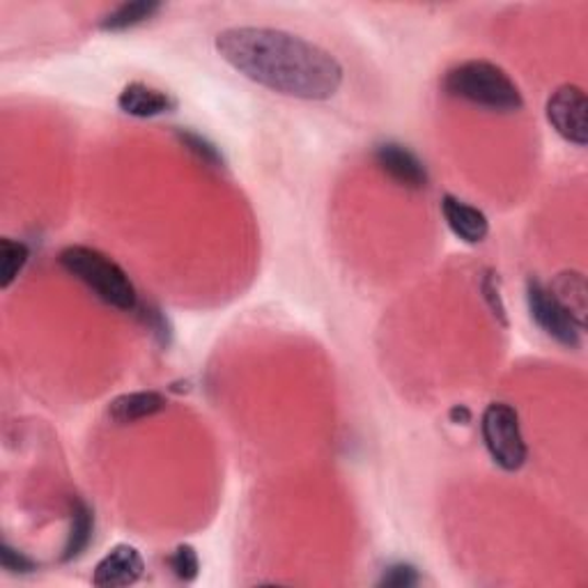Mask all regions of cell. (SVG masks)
I'll list each match as a JSON object with an SVG mask.
<instances>
[{
	"label": "cell",
	"mask_w": 588,
	"mask_h": 588,
	"mask_svg": "<svg viewBox=\"0 0 588 588\" xmlns=\"http://www.w3.org/2000/svg\"><path fill=\"white\" fill-rule=\"evenodd\" d=\"M216 54L248 81L292 99L325 102L343 85V67L329 51L277 28H228L214 39Z\"/></svg>",
	"instance_id": "6da1fadb"
},
{
	"label": "cell",
	"mask_w": 588,
	"mask_h": 588,
	"mask_svg": "<svg viewBox=\"0 0 588 588\" xmlns=\"http://www.w3.org/2000/svg\"><path fill=\"white\" fill-rule=\"evenodd\" d=\"M67 274L81 281L99 302L122 313H133L139 308V292H136L127 271L97 248L90 246H67L58 258Z\"/></svg>",
	"instance_id": "7a4b0ae2"
},
{
	"label": "cell",
	"mask_w": 588,
	"mask_h": 588,
	"mask_svg": "<svg viewBox=\"0 0 588 588\" xmlns=\"http://www.w3.org/2000/svg\"><path fill=\"white\" fill-rule=\"evenodd\" d=\"M444 90L450 97L499 113H515L525 106V97L515 81L499 64L487 60H467L448 70Z\"/></svg>",
	"instance_id": "3957f363"
},
{
	"label": "cell",
	"mask_w": 588,
	"mask_h": 588,
	"mask_svg": "<svg viewBox=\"0 0 588 588\" xmlns=\"http://www.w3.org/2000/svg\"><path fill=\"white\" fill-rule=\"evenodd\" d=\"M481 433L490 458L504 471H519L529 458V448L519 425V414L506 402H492L483 412Z\"/></svg>",
	"instance_id": "277c9868"
},
{
	"label": "cell",
	"mask_w": 588,
	"mask_h": 588,
	"mask_svg": "<svg viewBox=\"0 0 588 588\" xmlns=\"http://www.w3.org/2000/svg\"><path fill=\"white\" fill-rule=\"evenodd\" d=\"M527 306L533 322L545 331L552 341L568 350H577L581 345V329L571 318L568 310L554 299L550 287L542 285L538 279L527 281Z\"/></svg>",
	"instance_id": "5b68a950"
},
{
	"label": "cell",
	"mask_w": 588,
	"mask_h": 588,
	"mask_svg": "<svg viewBox=\"0 0 588 588\" xmlns=\"http://www.w3.org/2000/svg\"><path fill=\"white\" fill-rule=\"evenodd\" d=\"M545 116L563 141L577 148L588 143V99L579 85H558L545 104Z\"/></svg>",
	"instance_id": "8992f818"
},
{
	"label": "cell",
	"mask_w": 588,
	"mask_h": 588,
	"mask_svg": "<svg viewBox=\"0 0 588 588\" xmlns=\"http://www.w3.org/2000/svg\"><path fill=\"white\" fill-rule=\"evenodd\" d=\"M373 162L377 168L391 177L398 187L421 191L427 187V168L419 156L402 143L384 141L373 150Z\"/></svg>",
	"instance_id": "52a82bcc"
},
{
	"label": "cell",
	"mask_w": 588,
	"mask_h": 588,
	"mask_svg": "<svg viewBox=\"0 0 588 588\" xmlns=\"http://www.w3.org/2000/svg\"><path fill=\"white\" fill-rule=\"evenodd\" d=\"M145 563L141 552L133 545H116L97 565L93 584L99 588H122L131 586L143 577Z\"/></svg>",
	"instance_id": "ba28073f"
},
{
	"label": "cell",
	"mask_w": 588,
	"mask_h": 588,
	"mask_svg": "<svg viewBox=\"0 0 588 588\" xmlns=\"http://www.w3.org/2000/svg\"><path fill=\"white\" fill-rule=\"evenodd\" d=\"M442 214L446 225L460 242L464 244H481L490 235V221L479 210L469 205V202L446 193L442 198Z\"/></svg>",
	"instance_id": "9c48e42d"
},
{
	"label": "cell",
	"mask_w": 588,
	"mask_h": 588,
	"mask_svg": "<svg viewBox=\"0 0 588 588\" xmlns=\"http://www.w3.org/2000/svg\"><path fill=\"white\" fill-rule=\"evenodd\" d=\"M118 108L131 118H156L177 108V99L145 83H129L118 95Z\"/></svg>",
	"instance_id": "30bf717a"
},
{
	"label": "cell",
	"mask_w": 588,
	"mask_h": 588,
	"mask_svg": "<svg viewBox=\"0 0 588 588\" xmlns=\"http://www.w3.org/2000/svg\"><path fill=\"white\" fill-rule=\"evenodd\" d=\"M168 407L166 396L160 391H136L113 398L108 404V419L116 425H129L162 414Z\"/></svg>",
	"instance_id": "8fae6325"
},
{
	"label": "cell",
	"mask_w": 588,
	"mask_h": 588,
	"mask_svg": "<svg viewBox=\"0 0 588 588\" xmlns=\"http://www.w3.org/2000/svg\"><path fill=\"white\" fill-rule=\"evenodd\" d=\"M550 292L554 299L568 310L571 318L577 322V327L586 329V315H588V287L581 271H561V274L552 281Z\"/></svg>",
	"instance_id": "7c38bea8"
},
{
	"label": "cell",
	"mask_w": 588,
	"mask_h": 588,
	"mask_svg": "<svg viewBox=\"0 0 588 588\" xmlns=\"http://www.w3.org/2000/svg\"><path fill=\"white\" fill-rule=\"evenodd\" d=\"M70 522H72L70 533H67L64 548L60 554L62 563L79 558L90 548V542H93V536H95V513L81 499V496H74V499L70 502Z\"/></svg>",
	"instance_id": "4fadbf2b"
},
{
	"label": "cell",
	"mask_w": 588,
	"mask_h": 588,
	"mask_svg": "<svg viewBox=\"0 0 588 588\" xmlns=\"http://www.w3.org/2000/svg\"><path fill=\"white\" fill-rule=\"evenodd\" d=\"M156 12H162V3H154V0H136V3H125L108 12L99 21V28L108 33H122L145 24Z\"/></svg>",
	"instance_id": "5bb4252c"
},
{
	"label": "cell",
	"mask_w": 588,
	"mask_h": 588,
	"mask_svg": "<svg viewBox=\"0 0 588 588\" xmlns=\"http://www.w3.org/2000/svg\"><path fill=\"white\" fill-rule=\"evenodd\" d=\"M31 251L24 242L3 237L0 239V287L10 290L21 271L28 264Z\"/></svg>",
	"instance_id": "9a60e30c"
},
{
	"label": "cell",
	"mask_w": 588,
	"mask_h": 588,
	"mask_svg": "<svg viewBox=\"0 0 588 588\" xmlns=\"http://www.w3.org/2000/svg\"><path fill=\"white\" fill-rule=\"evenodd\" d=\"M175 136H177V141L185 145V150L191 152L198 162H202L205 166H212V168H225L223 152L208 139V136H202V133L191 131V129H177Z\"/></svg>",
	"instance_id": "2e32d148"
},
{
	"label": "cell",
	"mask_w": 588,
	"mask_h": 588,
	"mask_svg": "<svg viewBox=\"0 0 588 588\" xmlns=\"http://www.w3.org/2000/svg\"><path fill=\"white\" fill-rule=\"evenodd\" d=\"M136 310H139V318L145 325V329L154 336V341L160 343L162 348H170V343H173V322L168 320V315L160 306H154V304H148V306L143 304Z\"/></svg>",
	"instance_id": "e0dca14e"
},
{
	"label": "cell",
	"mask_w": 588,
	"mask_h": 588,
	"mask_svg": "<svg viewBox=\"0 0 588 588\" xmlns=\"http://www.w3.org/2000/svg\"><path fill=\"white\" fill-rule=\"evenodd\" d=\"M481 292H483V299L492 313V318L502 327H508V313H506V304L502 297V281H499V274H496V271H492V269L485 271V277L481 281Z\"/></svg>",
	"instance_id": "ac0fdd59"
},
{
	"label": "cell",
	"mask_w": 588,
	"mask_h": 588,
	"mask_svg": "<svg viewBox=\"0 0 588 588\" xmlns=\"http://www.w3.org/2000/svg\"><path fill=\"white\" fill-rule=\"evenodd\" d=\"M168 563L175 577L183 581H196L200 575V558L193 545H177L175 552L168 556Z\"/></svg>",
	"instance_id": "d6986e66"
},
{
	"label": "cell",
	"mask_w": 588,
	"mask_h": 588,
	"mask_svg": "<svg viewBox=\"0 0 588 588\" xmlns=\"http://www.w3.org/2000/svg\"><path fill=\"white\" fill-rule=\"evenodd\" d=\"M421 581L419 571L410 563H393L387 571L381 573V579L377 581L384 588H412Z\"/></svg>",
	"instance_id": "ffe728a7"
},
{
	"label": "cell",
	"mask_w": 588,
	"mask_h": 588,
	"mask_svg": "<svg viewBox=\"0 0 588 588\" xmlns=\"http://www.w3.org/2000/svg\"><path fill=\"white\" fill-rule=\"evenodd\" d=\"M0 565L12 575H31L37 571V561L31 558L26 552L12 548L10 542L0 545Z\"/></svg>",
	"instance_id": "44dd1931"
},
{
	"label": "cell",
	"mask_w": 588,
	"mask_h": 588,
	"mask_svg": "<svg viewBox=\"0 0 588 588\" xmlns=\"http://www.w3.org/2000/svg\"><path fill=\"white\" fill-rule=\"evenodd\" d=\"M448 419L454 421V423H458V425H469L471 423V412L467 410L464 404H456L454 410L448 412Z\"/></svg>",
	"instance_id": "7402d4cb"
}]
</instances>
